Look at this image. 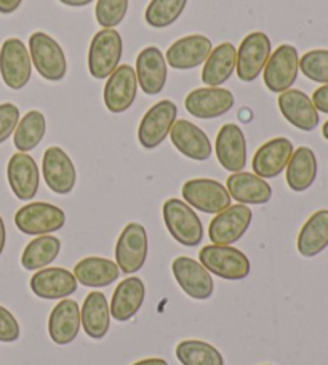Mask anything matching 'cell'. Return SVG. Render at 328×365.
Masks as SVG:
<instances>
[{
  "label": "cell",
  "mask_w": 328,
  "mask_h": 365,
  "mask_svg": "<svg viewBox=\"0 0 328 365\" xmlns=\"http://www.w3.org/2000/svg\"><path fill=\"white\" fill-rule=\"evenodd\" d=\"M163 223L176 242L185 247H197L203 239L200 218L185 200L168 199L162 207Z\"/></svg>",
  "instance_id": "1"
},
{
  "label": "cell",
  "mask_w": 328,
  "mask_h": 365,
  "mask_svg": "<svg viewBox=\"0 0 328 365\" xmlns=\"http://www.w3.org/2000/svg\"><path fill=\"white\" fill-rule=\"evenodd\" d=\"M200 263L210 274L225 280H244L252 271L250 259L231 245H207L199 253Z\"/></svg>",
  "instance_id": "2"
},
{
  "label": "cell",
  "mask_w": 328,
  "mask_h": 365,
  "mask_svg": "<svg viewBox=\"0 0 328 365\" xmlns=\"http://www.w3.org/2000/svg\"><path fill=\"white\" fill-rule=\"evenodd\" d=\"M123 41L116 29H103L91 38L88 50V71L93 79H108L119 68Z\"/></svg>",
  "instance_id": "3"
},
{
  "label": "cell",
  "mask_w": 328,
  "mask_h": 365,
  "mask_svg": "<svg viewBox=\"0 0 328 365\" xmlns=\"http://www.w3.org/2000/svg\"><path fill=\"white\" fill-rule=\"evenodd\" d=\"M29 55L37 73L45 81H63L68 73V61L63 47L45 32H34L29 37Z\"/></svg>",
  "instance_id": "4"
},
{
  "label": "cell",
  "mask_w": 328,
  "mask_h": 365,
  "mask_svg": "<svg viewBox=\"0 0 328 365\" xmlns=\"http://www.w3.org/2000/svg\"><path fill=\"white\" fill-rule=\"evenodd\" d=\"M265 86L272 93H284L290 90L293 83L298 79L299 73V56L298 50L290 43L279 45L277 50H274L265 66Z\"/></svg>",
  "instance_id": "5"
},
{
  "label": "cell",
  "mask_w": 328,
  "mask_h": 365,
  "mask_svg": "<svg viewBox=\"0 0 328 365\" xmlns=\"http://www.w3.org/2000/svg\"><path fill=\"white\" fill-rule=\"evenodd\" d=\"M15 225L28 236H45L61 230L66 225V213L53 204L32 202L16 212Z\"/></svg>",
  "instance_id": "6"
},
{
  "label": "cell",
  "mask_w": 328,
  "mask_h": 365,
  "mask_svg": "<svg viewBox=\"0 0 328 365\" xmlns=\"http://www.w3.org/2000/svg\"><path fill=\"white\" fill-rule=\"evenodd\" d=\"M149 242L146 227L140 223H128L116 244V263L130 276L140 271L148 259Z\"/></svg>",
  "instance_id": "7"
},
{
  "label": "cell",
  "mask_w": 328,
  "mask_h": 365,
  "mask_svg": "<svg viewBox=\"0 0 328 365\" xmlns=\"http://www.w3.org/2000/svg\"><path fill=\"white\" fill-rule=\"evenodd\" d=\"M32 74L29 50L23 41L10 37L0 48V76L4 83L11 90H21L28 86Z\"/></svg>",
  "instance_id": "8"
},
{
  "label": "cell",
  "mask_w": 328,
  "mask_h": 365,
  "mask_svg": "<svg viewBox=\"0 0 328 365\" xmlns=\"http://www.w3.org/2000/svg\"><path fill=\"white\" fill-rule=\"evenodd\" d=\"M181 194L189 207H194L195 210L208 215L226 210L232 200L225 185L210 178H194L186 181L183 185Z\"/></svg>",
  "instance_id": "9"
},
{
  "label": "cell",
  "mask_w": 328,
  "mask_h": 365,
  "mask_svg": "<svg viewBox=\"0 0 328 365\" xmlns=\"http://www.w3.org/2000/svg\"><path fill=\"white\" fill-rule=\"evenodd\" d=\"M178 108L170 100H162L150 108L138 127V141L144 149L159 148L172 132Z\"/></svg>",
  "instance_id": "10"
},
{
  "label": "cell",
  "mask_w": 328,
  "mask_h": 365,
  "mask_svg": "<svg viewBox=\"0 0 328 365\" xmlns=\"http://www.w3.org/2000/svg\"><path fill=\"white\" fill-rule=\"evenodd\" d=\"M253 212L244 204L229 205L210 221L208 236L215 245H232L244 237L252 225Z\"/></svg>",
  "instance_id": "11"
},
{
  "label": "cell",
  "mask_w": 328,
  "mask_h": 365,
  "mask_svg": "<svg viewBox=\"0 0 328 365\" xmlns=\"http://www.w3.org/2000/svg\"><path fill=\"white\" fill-rule=\"evenodd\" d=\"M271 41L265 32H252L237 50V61H235V71L242 82H253L262 73L269 56L272 53Z\"/></svg>",
  "instance_id": "12"
},
{
  "label": "cell",
  "mask_w": 328,
  "mask_h": 365,
  "mask_svg": "<svg viewBox=\"0 0 328 365\" xmlns=\"http://www.w3.org/2000/svg\"><path fill=\"white\" fill-rule=\"evenodd\" d=\"M172 271L180 289L189 298L203 302L213 295V277L200 262H195L189 257H178L173 259Z\"/></svg>",
  "instance_id": "13"
},
{
  "label": "cell",
  "mask_w": 328,
  "mask_h": 365,
  "mask_svg": "<svg viewBox=\"0 0 328 365\" xmlns=\"http://www.w3.org/2000/svg\"><path fill=\"white\" fill-rule=\"evenodd\" d=\"M138 93V79L135 69L122 64L108 77L103 98L109 113L122 114L133 106Z\"/></svg>",
  "instance_id": "14"
},
{
  "label": "cell",
  "mask_w": 328,
  "mask_h": 365,
  "mask_svg": "<svg viewBox=\"0 0 328 365\" xmlns=\"http://www.w3.org/2000/svg\"><path fill=\"white\" fill-rule=\"evenodd\" d=\"M235 98L227 88H195L186 96L185 108L197 119H216L232 109Z\"/></svg>",
  "instance_id": "15"
},
{
  "label": "cell",
  "mask_w": 328,
  "mask_h": 365,
  "mask_svg": "<svg viewBox=\"0 0 328 365\" xmlns=\"http://www.w3.org/2000/svg\"><path fill=\"white\" fill-rule=\"evenodd\" d=\"M279 109L284 119L292 123L294 128L303 130V132H314L320 123L319 110L304 91L290 88L280 93Z\"/></svg>",
  "instance_id": "16"
},
{
  "label": "cell",
  "mask_w": 328,
  "mask_h": 365,
  "mask_svg": "<svg viewBox=\"0 0 328 365\" xmlns=\"http://www.w3.org/2000/svg\"><path fill=\"white\" fill-rule=\"evenodd\" d=\"M42 173L47 186L55 194L66 195L72 192L77 181L74 162L61 148L51 146L43 154Z\"/></svg>",
  "instance_id": "17"
},
{
  "label": "cell",
  "mask_w": 328,
  "mask_h": 365,
  "mask_svg": "<svg viewBox=\"0 0 328 365\" xmlns=\"http://www.w3.org/2000/svg\"><path fill=\"white\" fill-rule=\"evenodd\" d=\"M216 159L225 170L242 172L247 165V141L242 128L235 123L222 125L215 143Z\"/></svg>",
  "instance_id": "18"
},
{
  "label": "cell",
  "mask_w": 328,
  "mask_h": 365,
  "mask_svg": "<svg viewBox=\"0 0 328 365\" xmlns=\"http://www.w3.org/2000/svg\"><path fill=\"white\" fill-rule=\"evenodd\" d=\"M293 151V143L284 136L266 141L253 155V173L262 180L279 177L287 168Z\"/></svg>",
  "instance_id": "19"
},
{
  "label": "cell",
  "mask_w": 328,
  "mask_h": 365,
  "mask_svg": "<svg viewBox=\"0 0 328 365\" xmlns=\"http://www.w3.org/2000/svg\"><path fill=\"white\" fill-rule=\"evenodd\" d=\"M6 178L11 192L19 200H31L39 192L41 177H39V167L34 158L28 153L13 154L9 165H6Z\"/></svg>",
  "instance_id": "20"
},
{
  "label": "cell",
  "mask_w": 328,
  "mask_h": 365,
  "mask_svg": "<svg viewBox=\"0 0 328 365\" xmlns=\"http://www.w3.org/2000/svg\"><path fill=\"white\" fill-rule=\"evenodd\" d=\"M212 50L213 43L208 37L202 34H193L181 37L180 41L172 43V47L165 53V60L167 64H170L173 69L188 71L205 63Z\"/></svg>",
  "instance_id": "21"
},
{
  "label": "cell",
  "mask_w": 328,
  "mask_h": 365,
  "mask_svg": "<svg viewBox=\"0 0 328 365\" xmlns=\"http://www.w3.org/2000/svg\"><path fill=\"white\" fill-rule=\"evenodd\" d=\"M170 140L183 155H186L191 160H208L213 153L212 143H210L207 133L200 127H197L195 123L185 119L173 123Z\"/></svg>",
  "instance_id": "22"
},
{
  "label": "cell",
  "mask_w": 328,
  "mask_h": 365,
  "mask_svg": "<svg viewBox=\"0 0 328 365\" xmlns=\"http://www.w3.org/2000/svg\"><path fill=\"white\" fill-rule=\"evenodd\" d=\"M78 289L74 274L64 268H43L31 277V290L42 299H63Z\"/></svg>",
  "instance_id": "23"
},
{
  "label": "cell",
  "mask_w": 328,
  "mask_h": 365,
  "mask_svg": "<svg viewBox=\"0 0 328 365\" xmlns=\"http://www.w3.org/2000/svg\"><path fill=\"white\" fill-rule=\"evenodd\" d=\"M136 79L146 95H159L167 83V60L157 47H146L136 58Z\"/></svg>",
  "instance_id": "24"
},
{
  "label": "cell",
  "mask_w": 328,
  "mask_h": 365,
  "mask_svg": "<svg viewBox=\"0 0 328 365\" xmlns=\"http://www.w3.org/2000/svg\"><path fill=\"white\" fill-rule=\"evenodd\" d=\"M81 327V308L74 299L66 298L51 309L48 317V335L58 346H66L74 341Z\"/></svg>",
  "instance_id": "25"
},
{
  "label": "cell",
  "mask_w": 328,
  "mask_h": 365,
  "mask_svg": "<svg viewBox=\"0 0 328 365\" xmlns=\"http://www.w3.org/2000/svg\"><path fill=\"white\" fill-rule=\"evenodd\" d=\"M146 297V287L140 277H127L117 285L113 293V302L109 304L111 317L117 322H127L133 319L141 309Z\"/></svg>",
  "instance_id": "26"
},
{
  "label": "cell",
  "mask_w": 328,
  "mask_h": 365,
  "mask_svg": "<svg viewBox=\"0 0 328 365\" xmlns=\"http://www.w3.org/2000/svg\"><path fill=\"white\" fill-rule=\"evenodd\" d=\"M226 189L231 199L244 205H265L272 197L271 185L255 173H232L227 178Z\"/></svg>",
  "instance_id": "27"
},
{
  "label": "cell",
  "mask_w": 328,
  "mask_h": 365,
  "mask_svg": "<svg viewBox=\"0 0 328 365\" xmlns=\"http://www.w3.org/2000/svg\"><path fill=\"white\" fill-rule=\"evenodd\" d=\"M287 185L294 192H304L309 189L317 178L319 164L317 155L307 146H299L294 149L290 162L287 165Z\"/></svg>",
  "instance_id": "28"
},
{
  "label": "cell",
  "mask_w": 328,
  "mask_h": 365,
  "mask_svg": "<svg viewBox=\"0 0 328 365\" xmlns=\"http://www.w3.org/2000/svg\"><path fill=\"white\" fill-rule=\"evenodd\" d=\"M301 257L314 258L328 249V210L322 208L312 213L301 227L297 239Z\"/></svg>",
  "instance_id": "29"
},
{
  "label": "cell",
  "mask_w": 328,
  "mask_h": 365,
  "mask_svg": "<svg viewBox=\"0 0 328 365\" xmlns=\"http://www.w3.org/2000/svg\"><path fill=\"white\" fill-rule=\"evenodd\" d=\"M82 327L91 340H103L111 327L109 303L104 293L90 292L81 309Z\"/></svg>",
  "instance_id": "30"
},
{
  "label": "cell",
  "mask_w": 328,
  "mask_h": 365,
  "mask_svg": "<svg viewBox=\"0 0 328 365\" xmlns=\"http://www.w3.org/2000/svg\"><path fill=\"white\" fill-rule=\"evenodd\" d=\"M235 61H237V48L229 42L220 43L203 63L202 82L207 87H220L226 83L234 74Z\"/></svg>",
  "instance_id": "31"
},
{
  "label": "cell",
  "mask_w": 328,
  "mask_h": 365,
  "mask_svg": "<svg viewBox=\"0 0 328 365\" xmlns=\"http://www.w3.org/2000/svg\"><path fill=\"white\" fill-rule=\"evenodd\" d=\"M74 276L77 282L88 289H104L121 277V269L108 258L88 257L76 264Z\"/></svg>",
  "instance_id": "32"
},
{
  "label": "cell",
  "mask_w": 328,
  "mask_h": 365,
  "mask_svg": "<svg viewBox=\"0 0 328 365\" xmlns=\"http://www.w3.org/2000/svg\"><path fill=\"white\" fill-rule=\"evenodd\" d=\"M61 252V240L45 234L26 245L21 255V266L26 271H41L53 263Z\"/></svg>",
  "instance_id": "33"
},
{
  "label": "cell",
  "mask_w": 328,
  "mask_h": 365,
  "mask_svg": "<svg viewBox=\"0 0 328 365\" xmlns=\"http://www.w3.org/2000/svg\"><path fill=\"white\" fill-rule=\"evenodd\" d=\"M47 132V120L41 110H29L19 119L13 136V143L19 153H29L36 149Z\"/></svg>",
  "instance_id": "34"
},
{
  "label": "cell",
  "mask_w": 328,
  "mask_h": 365,
  "mask_svg": "<svg viewBox=\"0 0 328 365\" xmlns=\"http://www.w3.org/2000/svg\"><path fill=\"white\" fill-rule=\"evenodd\" d=\"M175 354L181 365H225V357L220 351L202 340L181 341Z\"/></svg>",
  "instance_id": "35"
},
{
  "label": "cell",
  "mask_w": 328,
  "mask_h": 365,
  "mask_svg": "<svg viewBox=\"0 0 328 365\" xmlns=\"http://www.w3.org/2000/svg\"><path fill=\"white\" fill-rule=\"evenodd\" d=\"M188 5V0H150L144 18L150 28H168L178 19Z\"/></svg>",
  "instance_id": "36"
},
{
  "label": "cell",
  "mask_w": 328,
  "mask_h": 365,
  "mask_svg": "<svg viewBox=\"0 0 328 365\" xmlns=\"http://www.w3.org/2000/svg\"><path fill=\"white\" fill-rule=\"evenodd\" d=\"M299 71L303 73L306 79L312 82L328 83V50L316 48L309 50L299 58Z\"/></svg>",
  "instance_id": "37"
},
{
  "label": "cell",
  "mask_w": 328,
  "mask_h": 365,
  "mask_svg": "<svg viewBox=\"0 0 328 365\" xmlns=\"http://www.w3.org/2000/svg\"><path fill=\"white\" fill-rule=\"evenodd\" d=\"M127 11L128 0H98L95 15L104 29H114L125 19Z\"/></svg>",
  "instance_id": "38"
},
{
  "label": "cell",
  "mask_w": 328,
  "mask_h": 365,
  "mask_svg": "<svg viewBox=\"0 0 328 365\" xmlns=\"http://www.w3.org/2000/svg\"><path fill=\"white\" fill-rule=\"evenodd\" d=\"M19 122V109L13 103L0 104V145L15 133Z\"/></svg>",
  "instance_id": "39"
},
{
  "label": "cell",
  "mask_w": 328,
  "mask_h": 365,
  "mask_svg": "<svg viewBox=\"0 0 328 365\" xmlns=\"http://www.w3.org/2000/svg\"><path fill=\"white\" fill-rule=\"evenodd\" d=\"M19 335H21V329L16 317L4 306H0V341L15 343L19 340Z\"/></svg>",
  "instance_id": "40"
},
{
  "label": "cell",
  "mask_w": 328,
  "mask_h": 365,
  "mask_svg": "<svg viewBox=\"0 0 328 365\" xmlns=\"http://www.w3.org/2000/svg\"><path fill=\"white\" fill-rule=\"evenodd\" d=\"M312 103L319 113L322 114H328V83L327 86L319 87L316 91H314L312 95Z\"/></svg>",
  "instance_id": "41"
},
{
  "label": "cell",
  "mask_w": 328,
  "mask_h": 365,
  "mask_svg": "<svg viewBox=\"0 0 328 365\" xmlns=\"http://www.w3.org/2000/svg\"><path fill=\"white\" fill-rule=\"evenodd\" d=\"M23 0H0V13L2 15H10L21 6Z\"/></svg>",
  "instance_id": "42"
},
{
  "label": "cell",
  "mask_w": 328,
  "mask_h": 365,
  "mask_svg": "<svg viewBox=\"0 0 328 365\" xmlns=\"http://www.w3.org/2000/svg\"><path fill=\"white\" fill-rule=\"evenodd\" d=\"M131 365H168V362L165 359H160V357H149V359L138 361Z\"/></svg>",
  "instance_id": "43"
},
{
  "label": "cell",
  "mask_w": 328,
  "mask_h": 365,
  "mask_svg": "<svg viewBox=\"0 0 328 365\" xmlns=\"http://www.w3.org/2000/svg\"><path fill=\"white\" fill-rule=\"evenodd\" d=\"M5 244H6V230H5L4 218L0 217V257H2V253L5 250Z\"/></svg>",
  "instance_id": "44"
},
{
  "label": "cell",
  "mask_w": 328,
  "mask_h": 365,
  "mask_svg": "<svg viewBox=\"0 0 328 365\" xmlns=\"http://www.w3.org/2000/svg\"><path fill=\"white\" fill-rule=\"evenodd\" d=\"M61 4L68 5V6H76V9H78V6H85L93 2V0H60Z\"/></svg>",
  "instance_id": "45"
},
{
  "label": "cell",
  "mask_w": 328,
  "mask_h": 365,
  "mask_svg": "<svg viewBox=\"0 0 328 365\" xmlns=\"http://www.w3.org/2000/svg\"><path fill=\"white\" fill-rule=\"evenodd\" d=\"M322 136L328 141V120L324 123V127H322Z\"/></svg>",
  "instance_id": "46"
},
{
  "label": "cell",
  "mask_w": 328,
  "mask_h": 365,
  "mask_svg": "<svg viewBox=\"0 0 328 365\" xmlns=\"http://www.w3.org/2000/svg\"><path fill=\"white\" fill-rule=\"evenodd\" d=\"M265 365H271V364H265Z\"/></svg>",
  "instance_id": "47"
}]
</instances>
